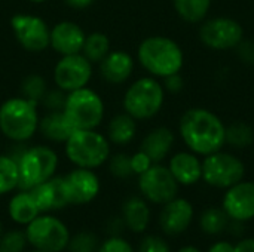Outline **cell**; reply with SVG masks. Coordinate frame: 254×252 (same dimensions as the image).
Masks as SVG:
<instances>
[{
    "mask_svg": "<svg viewBox=\"0 0 254 252\" xmlns=\"http://www.w3.org/2000/svg\"><path fill=\"white\" fill-rule=\"evenodd\" d=\"M179 131L188 149L199 156L220 151L226 144V126L207 108H189L180 119Z\"/></svg>",
    "mask_w": 254,
    "mask_h": 252,
    "instance_id": "obj_1",
    "label": "cell"
},
{
    "mask_svg": "<svg viewBox=\"0 0 254 252\" xmlns=\"http://www.w3.org/2000/svg\"><path fill=\"white\" fill-rule=\"evenodd\" d=\"M137 56L146 71L162 79L179 73L185 62L180 46L165 36H152L144 39L138 46Z\"/></svg>",
    "mask_w": 254,
    "mask_h": 252,
    "instance_id": "obj_2",
    "label": "cell"
},
{
    "mask_svg": "<svg viewBox=\"0 0 254 252\" xmlns=\"http://www.w3.org/2000/svg\"><path fill=\"white\" fill-rule=\"evenodd\" d=\"M65 156L76 168L95 169L110 157V141L95 129H76L64 143Z\"/></svg>",
    "mask_w": 254,
    "mask_h": 252,
    "instance_id": "obj_3",
    "label": "cell"
},
{
    "mask_svg": "<svg viewBox=\"0 0 254 252\" xmlns=\"http://www.w3.org/2000/svg\"><path fill=\"white\" fill-rule=\"evenodd\" d=\"M39 128L36 101L25 97L9 98L0 105V132L15 143L30 140Z\"/></svg>",
    "mask_w": 254,
    "mask_h": 252,
    "instance_id": "obj_4",
    "label": "cell"
},
{
    "mask_svg": "<svg viewBox=\"0 0 254 252\" xmlns=\"http://www.w3.org/2000/svg\"><path fill=\"white\" fill-rule=\"evenodd\" d=\"M15 160L19 172L18 190L34 189L36 186L55 177V171L58 168L57 153L46 146L30 147L15 157Z\"/></svg>",
    "mask_w": 254,
    "mask_h": 252,
    "instance_id": "obj_5",
    "label": "cell"
},
{
    "mask_svg": "<svg viewBox=\"0 0 254 252\" xmlns=\"http://www.w3.org/2000/svg\"><path fill=\"white\" fill-rule=\"evenodd\" d=\"M63 113L73 131L95 129L104 117V102L95 91L85 86L68 92Z\"/></svg>",
    "mask_w": 254,
    "mask_h": 252,
    "instance_id": "obj_6",
    "label": "cell"
},
{
    "mask_svg": "<svg viewBox=\"0 0 254 252\" xmlns=\"http://www.w3.org/2000/svg\"><path fill=\"white\" fill-rule=\"evenodd\" d=\"M164 98V86L156 79L141 77L125 92L124 108L135 120H147L161 111Z\"/></svg>",
    "mask_w": 254,
    "mask_h": 252,
    "instance_id": "obj_7",
    "label": "cell"
},
{
    "mask_svg": "<svg viewBox=\"0 0 254 252\" xmlns=\"http://www.w3.org/2000/svg\"><path fill=\"white\" fill-rule=\"evenodd\" d=\"M28 245L33 250L43 252H63L70 241L68 227L55 215L40 214L25 226Z\"/></svg>",
    "mask_w": 254,
    "mask_h": 252,
    "instance_id": "obj_8",
    "label": "cell"
},
{
    "mask_svg": "<svg viewBox=\"0 0 254 252\" xmlns=\"http://www.w3.org/2000/svg\"><path fill=\"white\" fill-rule=\"evenodd\" d=\"M246 177V165L231 153L216 151L202 160V180L214 189L226 190Z\"/></svg>",
    "mask_w": 254,
    "mask_h": 252,
    "instance_id": "obj_9",
    "label": "cell"
},
{
    "mask_svg": "<svg viewBox=\"0 0 254 252\" xmlns=\"http://www.w3.org/2000/svg\"><path fill=\"white\" fill-rule=\"evenodd\" d=\"M180 184L173 177L168 166L153 163L138 175V190L141 196L153 205H165L179 195Z\"/></svg>",
    "mask_w": 254,
    "mask_h": 252,
    "instance_id": "obj_10",
    "label": "cell"
},
{
    "mask_svg": "<svg viewBox=\"0 0 254 252\" xmlns=\"http://www.w3.org/2000/svg\"><path fill=\"white\" fill-rule=\"evenodd\" d=\"M10 27L19 45L28 52H43L51 43V30L40 16L16 13L10 18Z\"/></svg>",
    "mask_w": 254,
    "mask_h": 252,
    "instance_id": "obj_11",
    "label": "cell"
},
{
    "mask_svg": "<svg viewBox=\"0 0 254 252\" xmlns=\"http://www.w3.org/2000/svg\"><path fill=\"white\" fill-rule=\"evenodd\" d=\"M244 37L243 25L232 18H211L199 28L201 42L214 50H226L237 48Z\"/></svg>",
    "mask_w": 254,
    "mask_h": 252,
    "instance_id": "obj_12",
    "label": "cell"
},
{
    "mask_svg": "<svg viewBox=\"0 0 254 252\" xmlns=\"http://www.w3.org/2000/svg\"><path fill=\"white\" fill-rule=\"evenodd\" d=\"M92 76V62L83 53L64 55L54 68L55 85L65 92L85 88Z\"/></svg>",
    "mask_w": 254,
    "mask_h": 252,
    "instance_id": "obj_13",
    "label": "cell"
},
{
    "mask_svg": "<svg viewBox=\"0 0 254 252\" xmlns=\"http://www.w3.org/2000/svg\"><path fill=\"white\" fill-rule=\"evenodd\" d=\"M222 208L232 221L249 223L254 220V183L241 180L232 187L226 189Z\"/></svg>",
    "mask_w": 254,
    "mask_h": 252,
    "instance_id": "obj_14",
    "label": "cell"
},
{
    "mask_svg": "<svg viewBox=\"0 0 254 252\" xmlns=\"http://www.w3.org/2000/svg\"><path fill=\"white\" fill-rule=\"evenodd\" d=\"M63 183L70 205H86L100 193V180L92 169L76 168L63 177Z\"/></svg>",
    "mask_w": 254,
    "mask_h": 252,
    "instance_id": "obj_15",
    "label": "cell"
},
{
    "mask_svg": "<svg viewBox=\"0 0 254 252\" xmlns=\"http://www.w3.org/2000/svg\"><path fill=\"white\" fill-rule=\"evenodd\" d=\"M195 220V208L185 198H174L173 201L162 205L159 212V227L167 236H180L183 235Z\"/></svg>",
    "mask_w": 254,
    "mask_h": 252,
    "instance_id": "obj_16",
    "label": "cell"
},
{
    "mask_svg": "<svg viewBox=\"0 0 254 252\" xmlns=\"http://www.w3.org/2000/svg\"><path fill=\"white\" fill-rule=\"evenodd\" d=\"M85 39H86V34L80 25L71 21H61L55 24L51 30L49 46H52V49L61 53L63 56L82 53Z\"/></svg>",
    "mask_w": 254,
    "mask_h": 252,
    "instance_id": "obj_17",
    "label": "cell"
},
{
    "mask_svg": "<svg viewBox=\"0 0 254 252\" xmlns=\"http://www.w3.org/2000/svg\"><path fill=\"white\" fill-rule=\"evenodd\" d=\"M30 192L42 214L60 211L70 205L67 201L65 190H64L63 177H52L48 181L36 186Z\"/></svg>",
    "mask_w": 254,
    "mask_h": 252,
    "instance_id": "obj_18",
    "label": "cell"
},
{
    "mask_svg": "<svg viewBox=\"0 0 254 252\" xmlns=\"http://www.w3.org/2000/svg\"><path fill=\"white\" fill-rule=\"evenodd\" d=\"M168 169L180 186H193L202 180V162L195 153L180 151L170 159Z\"/></svg>",
    "mask_w": 254,
    "mask_h": 252,
    "instance_id": "obj_19",
    "label": "cell"
},
{
    "mask_svg": "<svg viewBox=\"0 0 254 252\" xmlns=\"http://www.w3.org/2000/svg\"><path fill=\"white\" fill-rule=\"evenodd\" d=\"M122 221L125 229L132 233H144L152 220L149 202L141 196H131L122 205Z\"/></svg>",
    "mask_w": 254,
    "mask_h": 252,
    "instance_id": "obj_20",
    "label": "cell"
},
{
    "mask_svg": "<svg viewBox=\"0 0 254 252\" xmlns=\"http://www.w3.org/2000/svg\"><path fill=\"white\" fill-rule=\"evenodd\" d=\"M134 70V59L124 50H110L100 62V73L109 83L118 85L129 79Z\"/></svg>",
    "mask_w": 254,
    "mask_h": 252,
    "instance_id": "obj_21",
    "label": "cell"
},
{
    "mask_svg": "<svg viewBox=\"0 0 254 252\" xmlns=\"http://www.w3.org/2000/svg\"><path fill=\"white\" fill-rule=\"evenodd\" d=\"M174 144V134L170 128L159 126L150 131L141 141L140 151H143L152 163L162 162L171 151Z\"/></svg>",
    "mask_w": 254,
    "mask_h": 252,
    "instance_id": "obj_22",
    "label": "cell"
},
{
    "mask_svg": "<svg viewBox=\"0 0 254 252\" xmlns=\"http://www.w3.org/2000/svg\"><path fill=\"white\" fill-rule=\"evenodd\" d=\"M7 214L15 224L25 227L42 212H40L31 192L19 190L16 195H13L10 198L9 203H7Z\"/></svg>",
    "mask_w": 254,
    "mask_h": 252,
    "instance_id": "obj_23",
    "label": "cell"
},
{
    "mask_svg": "<svg viewBox=\"0 0 254 252\" xmlns=\"http://www.w3.org/2000/svg\"><path fill=\"white\" fill-rule=\"evenodd\" d=\"M39 129L42 131L43 137L55 143H65L73 132V128L68 125L63 111H52L39 120Z\"/></svg>",
    "mask_w": 254,
    "mask_h": 252,
    "instance_id": "obj_24",
    "label": "cell"
},
{
    "mask_svg": "<svg viewBox=\"0 0 254 252\" xmlns=\"http://www.w3.org/2000/svg\"><path fill=\"white\" fill-rule=\"evenodd\" d=\"M135 131H137V125L134 117H131L127 113L118 114L110 120L107 128L109 141L118 146H127L134 140Z\"/></svg>",
    "mask_w": 254,
    "mask_h": 252,
    "instance_id": "obj_25",
    "label": "cell"
},
{
    "mask_svg": "<svg viewBox=\"0 0 254 252\" xmlns=\"http://www.w3.org/2000/svg\"><path fill=\"white\" fill-rule=\"evenodd\" d=\"M229 217L222 206H210L199 215V229L207 236H219L226 232L229 226Z\"/></svg>",
    "mask_w": 254,
    "mask_h": 252,
    "instance_id": "obj_26",
    "label": "cell"
},
{
    "mask_svg": "<svg viewBox=\"0 0 254 252\" xmlns=\"http://www.w3.org/2000/svg\"><path fill=\"white\" fill-rule=\"evenodd\" d=\"M174 9L186 22L202 21L211 6V0H173Z\"/></svg>",
    "mask_w": 254,
    "mask_h": 252,
    "instance_id": "obj_27",
    "label": "cell"
},
{
    "mask_svg": "<svg viewBox=\"0 0 254 252\" xmlns=\"http://www.w3.org/2000/svg\"><path fill=\"white\" fill-rule=\"evenodd\" d=\"M109 52H110V40L104 33L95 31L86 36L83 48H82V53L92 64L95 62L100 64Z\"/></svg>",
    "mask_w": 254,
    "mask_h": 252,
    "instance_id": "obj_28",
    "label": "cell"
},
{
    "mask_svg": "<svg viewBox=\"0 0 254 252\" xmlns=\"http://www.w3.org/2000/svg\"><path fill=\"white\" fill-rule=\"evenodd\" d=\"M18 163L12 156L0 154V196L18 189Z\"/></svg>",
    "mask_w": 254,
    "mask_h": 252,
    "instance_id": "obj_29",
    "label": "cell"
},
{
    "mask_svg": "<svg viewBox=\"0 0 254 252\" xmlns=\"http://www.w3.org/2000/svg\"><path fill=\"white\" fill-rule=\"evenodd\" d=\"M225 140L229 146H232L235 149L250 147L254 141L253 128L244 122H235L226 128Z\"/></svg>",
    "mask_w": 254,
    "mask_h": 252,
    "instance_id": "obj_30",
    "label": "cell"
},
{
    "mask_svg": "<svg viewBox=\"0 0 254 252\" xmlns=\"http://www.w3.org/2000/svg\"><path fill=\"white\" fill-rule=\"evenodd\" d=\"M100 239L95 233L89 230H82L70 236L67 252H97L100 247Z\"/></svg>",
    "mask_w": 254,
    "mask_h": 252,
    "instance_id": "obj_31",
    "label": "cell"
},
{
    "mask_svg": "<svg viewBox=\"0 0 254 252\" xmlns=\"http://www.w3.org/2000/svg\"><path fill=\"white\" fill-rule=\"evenodd\" d=\"M28 245L25 230L12 229L3 232L0 236V251L3 252H24Z\"/></svg>",
    "mask_w": 254,
    "mask_h": 252,
    "instance_id": "obj_32",
    "label": "cell"
},
{
    "mask_svg": "<svg viewBox=\"0 0 254 252\" xmlns=\"http://www.w3.org/2000/svg\"><path fill=\"white\" fill-rule=\"evenodd\" d=\"M109 169H110L113 177L121 178V180H127V178L132 177L134 171H132V166H131V156L124 154V153H119V154L113 156L110 159Z\"/></svg>",
    "mask_w": 254,
    "mask_h": 252,
    "instance_id": "obj_33",
    "label": "cell"
},
{
    "mask_svg": "<svg viewBox=\"0 0 254 252\" xmlns=\"http://www.w3.org/2000/svg\"><path fill=\"white\" fill-rule=\"evenodd\" d=\"M135 252H173L170 244L158 235H147L140 241Z\"/></svg>",
    "mask_w": 254,
    "mask_h": 252,
    "instance_id": "obj_34",
    "label": "cell"
},
{
    "mask_svg": "<svg viewBox=\"0 0 254 252\" xmlns=\"http://www.w3.org/2000/svg\"><path fill=\"white\" fill-rule=\"evenodd\" d=\"M97 252H135V250L121 235H112L100 244Z\"/></svg>",
    "mask_w": 254,
    "mask_h": 252,
    "instance_id": "obj_35",
    "label": "cell"
},
{
    "mask_svg": "<svg viewBox=\"0 0 254 252\" xmlns=\"http://www.w3.org/2000/svg\"><path fill=\"white\" fill-rule=\"evenodd\" d=\"M22 91L25 94V98L37 102V100L45 95V82L39 76H30L25 79L22 85Z\"/></svg>",
    "mask_w": 254,
    "mask_h": 252,
    "instance_id": "obj_36",
    "label": "cell"
},
{
    "mask_svg": "<svg viewBox=\"0 0 254 252\" xmlns=\"http://www.w3.org/2000/svg\"><path fill=\"white\" fill-rule=\"evenodd\" d=\"M152 165H153L152 160H150L143 151H140V150H138L135 154L131 156V166H132L134 174H137V175H140V174H143L144 171H147Z\"/></svg>",
    "mask_w": 254,
    "mask_h": 252,
    "instance_id": "obj_37",
    "label": "cell"
},
{
    "mask_svg": "<svg viewBox=\"0 0 254 252\" xmlns=\"http://www.w3.org/2000/svg\"><path fill=\"white\" fill-rule=\"evenodd\" d=\"M238 49V56L243 62L254 65V43L249 40H241L240 45L237 46Z\"/></svg>",
    "mask_w": 254,
    "mask_h": 252,
    "instance_id": "obj_38",
    "label": "cell"
},
{
    "mask_svg": "<svg viewBox=\"0 0 254 252\" xmlns=\"http://www.w3.org/2000/svg\"><path fill=\"white\" fill-rule=\"evenodd\" d=\"M164 80H165V83H164L165 89L170 91V92H173V94L180 92L183 89V85L185 83H183V79H182V76L179 73L171 74V76H167V77H164Z\"/></svg>",
    "mask_w": 254,
    "mask_h": 252,
    "instance_id": "obj_39",
    "label": "cell"
},
{
    "mask_svg": "<svg viewBox=\"0 0 254 252\" xmlns=\"http://www.w3.org/2000/svg\"><path fill=\"white\" fill-rule=\"evenodd\" d=\"M207 252H234V244L226 239H220L211 244Z\"/></svg>",
    "mask_w": 254,
    "mask_h": 252,
    "instance_id": "obj_40",
    "label": "cell"
},
{
    "mask_svg": "<svg viewBox=\"0 0 254 252\" xmlns=\"http://www.w3.org/2000/svg\"><path fill=\"white\" fill-rule=\"evenodd\" d=\"M234 252H254V238H243L234 244Z\"/></svg>",
    "mask_w": 254,
    "mask_h": 252,
    "instance_id": "obj_41",
    "label": "cell"
},
{
    "mask_svg": "<svg viewBox=\"0 0 254 252\" xmlns=\"http://www.w3.org/2000/svg\"><path fill=\"white\" fill-rule=\"evenodd\" d=\"M65 1H67V4H70L73 7H77V9L86 7V6L94 3V0H65Z\"/></svg>",
    "mask_w": 254,
    "mask_h": 252,
    "instance_id": "obj_42",
    "label": "cell"
},
{
    "mask_svg": "<svg viewBox=\"0 0 254 252\" xmlns=\"http://www.w3.org/2000/svg\"><path fill=\"white\" fill-rule=\"evenodd\" d=\"M176 252H204L202 250H199L198 247H195V245H185V247H182V248H179Z\"/></svg>",
    "mask_w": 254,
    "mask_h": 252,
    "instance_id": "obj_43",
    "label": "cell"
},
{
    "mask_svg": "<svg viewBox=\"0 0 254 252\" xmlns=\"http://www.w3.org/2000/svg\"><path fill=\"white\" fill-rule=\"evenodd\" d=\"M30 1H33V3H43V1H46V0H30Z\"/></svg>",
    "mask_w": 254,
    "mask_h": 252,
    "instance_id": "obj_44",
    "label": "cell"
},
{
    "mask_svg": "<svg viewBox=\"0 0 254 252\" xmlns=\"http://www.w3.org/2000/svg\"><path fill=\"white\" fill-rule=\"evenodd\" d=\"M3 235V224H1V221H0V236Z\"/></svg>",
    "mask_w": 254,
    "mask_h": 252,
    "instance_id": "obj_45",
    "label": "cell"
},
{
    "mask_svg": "<svg viewBox=\"0 0 254 252\" xmlns=\"http://www.w3.org/2000/svg\"><path fill=\"white\" fill-rule=\"evenodd\" d=\"M31 252H43V251H37V250H33V251Z\"/></svg>",
    "mask_w": 254,
    "mask_h": 252,
    "instance_id": "obj_46",
    "label": "cell"
},
{
    "mask_svg": "<svg viewBox=\"0 0 254 252\" xmlns=\"http://www.w3.org/2000/svg\"><path fill=\"white\" fill-rule=\"evenodd\" d=\"M0 252H3V251H0Z\"/></svg>",
    "mask_w": 254,
    "mask_h": 252,
    "instance_id": "obj_47",
    "label": "cell"
}]
</instances>
